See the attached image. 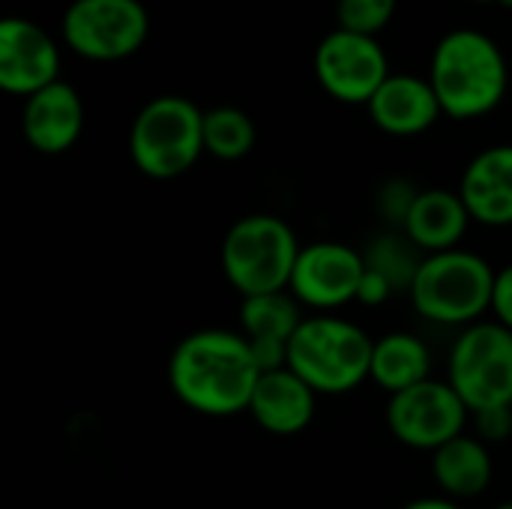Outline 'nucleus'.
<instances>
[{"instance_id": "f257e3e1", "label": "nucleus", "mask_w": 512, "mask_h": 509, "mask_svg": "<svg viewBox=\"0 0 512 509\" xmlns=\"http://www.w3.org/2000/svg\"><path fill=\"white\" fill-rule=\"evenodd\" d=\"M261 369L249 339L231 330H195L177 342L168 360L174 396L201 417H234L249 411Z\"/></svg>"}, {"instance_id": "f03ea898", "label": "nucleus", "mask_w": 512, "mask_h": 509, "mask_svg": "<svg viewBox=\"0 0 512 509\" xmlns=\"http://www.w3.org/2000/svg\"><path fill=\"white\" fill-rule=\"evenodd\" d=\"M429 84L441 111L453 120H477L492 114L510 84V69L501 45L474 27L450 30L438 39L429 66Z\"/></svg>"}, {"instance_id": "7ed1b4c3", "label": "nucleus", "mask_w": 512, "mask_h": 509, "mask_svg": "<svg viewBox=\"0 0 512 509\" xmlns=\"http://www.w3.org/2000/svg\"><path fill=\"white\" fill-rule=\"evenodd\" d=\"M498 273L486 258L468 249L423 255L408 288L414 309L441 327H471L492 312Z\"/></svg>"}, {"instance_id": "20e7f679", "label": "nucleus", "mask_w": 512, "mask_h": 509, "mask_svg": "<svg viewBox=\"0 0 512 509\" xmlns=\"http://www.w3.org/2000/svg\"><path fill=\"white\" fill-rule=\"evenodd\" d=\"M372 345L354 321L312 315L288 342V369L297 372L318 396H342L369 381Z\"/></svg>"}, {"instance_id": "39448f33", "label": "nucleus", "mask_w": 512, "mask_h": 509, "mask_svg": "<svg viewBox=\"0 0 512 509\" xmlns=\"http://www.w3.org/2000/svg\"><path fill=\"white\" fill-rule=\"evenodd\" d=\"M300 243L294 228L273 213H252L237 219L222 240V273L243 297L288 291Z\"/></svg>"}, {"instance_id": "423d86ee", "label": "nucleus", "mask_w": 512, "mask_h": 509, "mask_svg": "<svg viewBox=\"0 0 512 509\" xmlns=\"http://www.w3.org/2000/svg\"><path fill=\"white\" fill-rule=\"evenodd\" d=\"M204 150V111L186 96H156L132 120V165L153 180H174L192 171Z\"/></svg>"}, {"instance_id": "0eeeda50", "label": "nucleus", "mask_w": 512, "mask_h": 509, "mask_svg": "<svg viewBox=\"0 0 512 509\" xmlns=\"http://www.w3.org/2000/svg\"><path fill=\"white\" fill-rule=\"evenodd\" d=\"M447 381L471 414L512 408V330L498 321H480L459 333Z\"/></svg>"}, {"instance_id": "6e6552de", "label": "nucleus", "mask_w": 512, "mask_h": 509, "mask_svg": "<svg viewBox=\"0 0 512 509\" xmlns=\"http://www.w3.org/2000/svg\"><path fill=\"white\" fill-rule=\"evenodd\" d=\"M60 33L66 45L96 63L132 57L150 36V15L141 0H72Z\"/></svg>"}, {"instance_id": "1a4fd4ad", "label": "nucleus", "mask_w": 512, "mask_h": 509, "mask_svg": "<svg viewBox=\"0 0 512 509\" xmlns=\"http://www.w3.org/2000/svg\"><path fill=\"white\" fill-rule=\"evenodd\" d=\"M468 417L471 411L450 387V381L435 378L390 396L387 405V426L393 438L411 450L426 453H435L447 441L465 435Z\"/></svg>"}, {"instance_id": "9d476101", "label": "nucleus", "mask_w": 512, "mask_h": 509, "mask_svg": "<svg viewBox=\"0 0 512 509\" xmlns=\"http://www.w3.org/2000/svg\"><path fill=\"white\" fill-rule=\"evenodd\" d=\"M315 75L327 96L345 105H369L393 75L384 45L375 36L336 27L315 48Z\"/></svg>"}, {"instance_id": "9b49d317", "label": "nucleus", "mask_w": 512, "mask_h": 509, "mask_svg": "<svg viewBox=\"0 0 512 509\" xmlns=\"http://www.w3.org/2000/svg\"><path fill=\"white\" fill-rule=\"evenodd\" d=\"M363 273H366V255H360L348 243L321 240L300 249L288 291L300 300V306L327 315L348 303H357Z\"/></svg>"}, {"instance_id": "f8f14e48", "label": "nucleus", "mask_w": 512, "mask_h": 509, "mask_svg": "<svg viewBox=\"0 0 512 509\" xmlns=\"http://www.w3.org/2000/svg\"><path fill=\"white\" fill-rule=\"evenodd\" d=\"M60 81L57 42L30 18L9 15L0 21V87L12 96L30 99L48 84Z\"/></svg>"}, {"instance_id": "ddd939ff", "label": "nucleus", "mask_w": 512, "mask_h": 509, "mask_svg": "<svg viewBox=\"0 0 512 509\" xmlns=\"http://www.w3.org/2000/svg\"><path fill=\"white\" fill-rule=\"evenodd\" d=\"M81 129H84V105L72 84L54 81L45 90L33 93L30 99H24L21 132L36 153L45 156L66 153L81 138Z\"/></svg>"}, {"instance_id": "4468645a", "label": "nucleus", "mask_w": 512, "mask_h": 509, "mask_svg": "<svg viewBox=\"0 0 512 509\" xmlns=\"http://www.w3.org/2000/svg\"><path fill=\"white\" fill-rule=\"evenodd\" d=\"M459 195L474 222L489 228L512 225V144L477 153L462 174Z\"/></svg>"}, {"instance_id": "2eb2a0df", "label": "nucleus", "mask_w": 512, "mask_h": 509, "mask_svg": "<svg viewBox=\"0 0 512 509\" xmlns=\"http://www.w3.org/2000/svg\"><path fill=\"white\" fill-rule=\"evenodd\" d=\"M366 108L372 123L396 138L420 135L432 129L444 114L429 78H417V75H390Z\"/></svg>"}, {"instance_id": "dca6fc26", "label": "nucleus", "mask_w": 512, "mask_h": 509, "mask_svg": "<svg viewBox=\"0 0 512 509\" xmlns=\"http://www.w3.org/2000/svg\"><path fill=\"white\" fill-rule=\"evenodd\" d=\"M315 408H318V393L288 366L276 369V372H264L249 411L252 420L270 432V435H300L312 420H315Z\"/></svg>"}, {"instance_id": "f3484780", "label": "nucleus", "mask_w": 512, "mask_h": 509, "mask_svg": "<svg viewBox=\"0 0 512 509\" xmlns=\"http://www.w3.org/2000/svg\"><path fill=\"white\" fill-rule=\"evenodd\" d=\"M471 222L474 219L459 192L423 189V192H417V198L402 222V234L423 255H435V252L459 249Z\"/></svg>"}, {"instance_id": "a211bd4d", "label": "nucleus", "mask_w": 512, "mask_h": 509, "mask_svg": "<svg viewBox=\"0 0 512 509\" xmlns=\"http://www.w3.org/2000/svg\"><path fill=\"white\" fill-rule=\"evenodd\" d=\"M492 456L489 444L474 435H459L432 453V477L438 489L453 501L477 498L492 483Z\"/></svg>"}, {"instance_id": "6ab92c4d", "label": "nucleus", "mask_w": 512, "mask_h": 509, "mask_svg": "<svg viewBox=\"0 0 512 509\" xmlns=\"http://www.w3.org/2000/svg\"><path fill=\"white\" fill-rule=\"evenodd\" d=\"M432 378V354L414 333H387L372 345L369 381L396 396Z\"/></svg>"}, {"instance_id": "aec40b11", "label": "nucleus", "mask_w": 512, "mask_h": 509, "mask_svg": "<svg viewBox=\"0 0 512 509\" xmlns=\"http://www.w3.org/2000/svg\"><path fill=\"white\" fill-rule=\"evenodd\" d=\"M303 321H306L303 306L291 291L255 294L240 300V330L252 342L258 339L291 342Z\"/></svg>"}, {"instance_id": "412c9836", "label": "nucleus", "mask_w": 512, "mask_h": 509, "mask_svg": "<svg viewBox=\"0 0 512 509\" xmlns=\"http://www.w3.org/2000/svg\"><path fill=\"white\" fill-rule=\"evenodd\" d=\"M255 147V123L234 105L204 111V150L222 162H237Z\"/></svg>"}, {"instance_id": "4be33fe9", "label": "nucleus", "mask_w": 512, "mask_h": 509, "mask_svg": "<svg viewBox=\"0 0 512 509\" xmlns=\"http://www.w3.org/2000/svg\"><path fill=\"white\" fill-rule=\"evenodd\" d=\"M411 240L408 237H381L375 240V246L369 249L366 255V264L378 273H384L393 288H411L414 282V273L420 267L423 258H417V246H408Z\"/></svg>"}, {"instance_id": "5701e85b", "label": "nucleus", "mask_w": 512, "mask_h": 509, "mask_svg": "<svg viewBox=\"0 0 512 509\" xmlns=\"http://www.w3.org/2000/svg\"><path fill=\"white\" fill-rule=\"evenodd\" d=\"M339 27L363 36H378L396 15V0H339Z\"/></svg>"}, {"instance_id": "b1692460", "label": "nucleus", "mask_w": 512, "mask_h": 509, "mask_svg": "<svg viewBox=\"0 0 512 509\" xmlns=\"http://www.w3.org/2000/svg\"><path fill=\"white\" fill-rule=\"evenodd\" d=\"M414 198H417V189L414 186H408L405 180H390L384 189H381V210L393 219V222H405V216H408V210H411V204H414Z\"/></svg>"}, {"instance_id": "393cba45", "label": "nucleus", "mask_w": 512, "mask_h": 509, "mask_svg": "<svg viewBox=\"0 0 512 509\" xmlns=\"http://www.w3.org/2000/svg\"><path fill=\"white\" fill-rule=\"evenodd\" d=\"M477 423V438L486 444L495 441H507L512 435V408H492V411H480L474 414Z\"/></svg>"}, {"instance_id": "a878e982", "label": "nucleus", "mask_w": 512, "mask_h": 509, "mask_svg": "<svg viewBox=\"0 0 512 509\" xmlns=\"http://www.w3.org/2000/svg\"><path fill=\"white\" fill-rule=\"evenodd\" d=\"M393 294H396L393 282L384 273H378V270H372L366 264V273H363V282H360V291H357V303H363V306H381Z\"/></svg>"}, {"instance_id": "bb28decb", "label": "nucleus", "mask_w": 512, "mask_h": 509, "mask_svg": "<svg viewBox=\"0 0 512 509\" xmlns=\"http://www.w3.org/2000/svg\"><path fill=\"white\" fill-rule=\"evenodd\" d=\"M492 315L498 324L512 330V264L504 267L495 279V297H492Z\"/></svg>"}, {"instance_id": "cd10ccee", "label": "nucleus", "mask_w": 512, "mask_h": 509, "mask_svg": "<svg viewBox=\"0 0 512 509\" xmlns=\"http://www.w3.org/2000/svg\"><path fill=\"white\" fill-rule=\"evenodd\" d=\"M402 509H462L459 507V501H453V498H417V501H411V504H405Z\"/></svg>"}, {"instance_id": "c85d7f7f", "label": "nucleus", "mask_w": 512, "mask_h": 509, "mask_svg": "<svg viewBox=\"0 0 512 509\" xmlns=\"http://www.w3.org/2000/svg\"><path fill=\"white\" fill-rule=\"evenodd\" d=\"M495 509H512V501H507V504H501V507H495Z\"/></svg>"}, {"instance_id": "c756f323", "label": "nucleus", "mask_w": 512, "mask_h": 509, "mask_svg": "<svg viewBox=\"0 0 512 509\" xmlns=\"http://www.w3.org/2000/svg\"><path fill=\"white\" fill-rule=\"evenodd\" d=\"M474 3H501V0H474Z\"/></svg>"}]
</instances>
